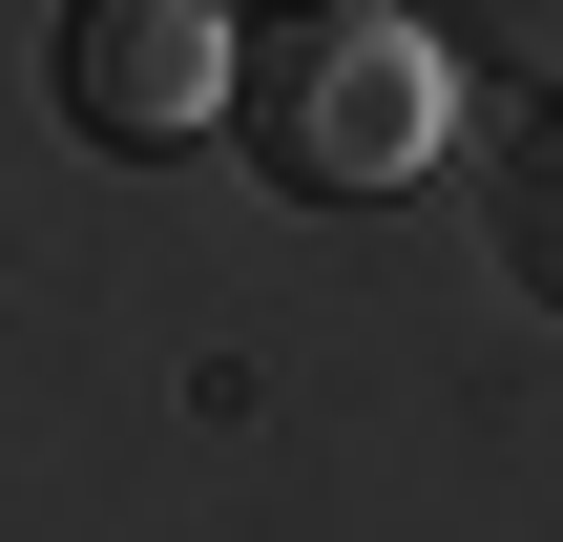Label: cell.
<instances>
[{"label": "cell", "instance_id": "cell-2", "mask_svg": "<svg viewBox=\"0 0 563 542\" xmlns=\"http://www.w3.org/2000/svg\"><path fill=\"white\" fill-rule=\"evenodd\" d=\"M230 0H63V125L84 146H188L230 125Z\"/></svg>", "mask_w": 563, "mask_h": 542}, {"label": "cell", "instance_id": "cell-1", "mask_svg": "<svg viewBox=\"0 0 563 542\" xmlns=\"http://www.w3.org/2000/svg\"><path fill=\"white\" fill-rule=\"evenodd\" d=\"M439 125H460V42L397 21V0H292V21H251V63H230V146H251L272 188H313V209L418 188Z\"/></svg>", "mask_w": 563, "mask_h": 542}, {"label": "cell", "instance_id": "cell-3", "mask_svg": "<svg viewBox=\"0 0 563 542\" xmlns=\"http://www.w3.org/2000/svg\"><path fill=\"white\" fill-rule=\"evenodd\" d=\"M439 42L501 63V84H563V0H439Z\"/></svg>", "mask_w": 563, "mask_h": 542}]
</instances>
